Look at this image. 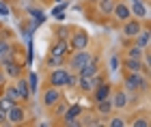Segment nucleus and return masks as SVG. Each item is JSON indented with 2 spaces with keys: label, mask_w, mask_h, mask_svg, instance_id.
<instances>
[{
  "label": "nucleus",
  "mask_w": 151,
  "mask_h": 127,
  "mask_svg": "<svg viewBox=\"0 0 151 127\" xmlns=\"http://www.w3.org/2000/svg\"><path fill=\"white\" fill-rule=\"evenodd\" d=\"M149 86V80L142 71H134V73H127L125 78V88L129 93H138V91H147Z\"/></svg>",
  "instance_id": "nucleus-1"
},
{
  "label": "nucleus",
  "mask_w": 151,
  "mask_h": 127,
  "mask_svg": "<svg viewBox=\"0 0 151 127\" xmlns=\"http://www.w3.org/2000/svg\"><path fill=\"white\" fill-rule=\"evenodd\" d=\"M93 58V54L88 52L86 48L84 50H76L73 54H71V58H69V67H71V71H78L80 67H84L88 61Z\"/></svg>",
  "instance_id": "nucleus-2"
},
{
  "label": "nucleus",
  "mask_w": 151,
  "mask_h": 127,
  "mask_svg": "<svg viewBox=\"0 0 151 127\" xmlns=\"http://www.w3.org/2000/svg\"><path fill=\"white\" fill-rule=\"evenodd\" d=\"M88 32L86 30H78V32H73V37L69 39V48L76 52V50H84L88 48Z\"/></svg>",
  "instance_id": "nucleus-3"
},
{
  "label": "nucleus",
  "mask_w": 151,
  "mask_h": 127,
  "mask_svg": "<svg viewBox=\"0 0 151 127\" xmlns=\"http://www.w3.org/2000/svg\"><path fill=\"white\" fill-rule=\"evenodd\" d=\"M69 41L67 39H58V41H54V45L50 48V56H56V58H65L67 61V54H69Z\"/></svg>",
  "instance_id": "nucleus-4"
},
{
  "label": "nucleus",
  "mask_w": 151,
  "mask_h": 127,
  "mask_svg": "<svg viewBox=\"0 0 151 127\" xmlns=\"http://www.w3.org/2000/svg\"><path fill=\"white\" fill-rule=\"evenodd\" d=\"M26 121V112L22 106H13L11 110H6V123H11V125H19V123H24Z\"/></svg>",
  "instance_id": "nucleus-5"
},
{
  "label": "nucleus",
  "mask_w": 151,
  "mask_h": 127,
  "mask_svg": "<svg viewBox=\"0 0 151 127\" xmlns=\"http://www.w3.org/2000/svg\"><path fill=\"white\" fill-rule=\"evenodd\" d=\"M67 76H69V71H67V69L56 67V69L50 73V84L56 86V88H63V86H67Z\"/></svg>",
  "instance_id": "nucleus-6"
},
{
  "label": "nucleus",
  "mask_w": 151,
  "mask_h": 127,
  "mask_svg": "<svg viewBox=\"0 0 151 127\" xmlns=\"http://www.w3.org/2000/svg\"><path fill=\"white\" fill-rule=\"evenodd\" d=\"M110 15H114L116 22H127V19L132 17V11H129V6H127L125 2H114Z\"/></svg>",
  "instance_id": "nucleus-7"
},
{
  "label": "nucleus",
  "mask_w": 151,
  "mask_h": 127,
  "mask_svg": "<svg viewBox=\"0 0 151 127\" xmlns=\"http://www.w3.org/2000/svg\"><path fill=\"white\" fill-rule=\"evenodd\" d=\"M142 30V26H140V19L138 17H129L127 22H123V35L125 37H136L138 32Z\"/></svg>",
  "instance_id": "nucleus-8"
},
{
  "label": "nucleus",
  "mask_w": 151,
  "mask_h": 127,
  "mask_svg": "<svg viewBox=\"0 0 151 127\" xmlns=\"http://www.w3.org/2000/svg\"><path fill=\"white\" fill-rule=\"evenodd\" d=\"M60 97H63V95H60V88L50 86V88H45V93H43V106H45V108H52Z\"/></svg>",
  "instance_id": "nucleus-9"
},
{
  "label": "nucleus",
  "mask_w": 151,
  "mask_h": 127,
  "mask_svg": "<svg viewBox=\"0 0 151 127\" xmlns=\"http://www.w3.org/2000/svg\"><path fill=\"white\" fill-rule=\"evenodd\" d=\"M97 69H99V61L93 56L91 61H88L84 67H80L76 73H78V76H84V78H91V76H95V73H97Z\"/></svg>",
  "instance_id": "nucleus-10"
},
{
  "label": "nucleus",
  "mask_w": 151,
  "mask_h": 127,
  "mask_svg": "<svg viewBox=\"0 0 151 127\" xmlns=\"http://www.w3.org/2000/svg\"><path fill=\"white\" fill-rule=\"evenodd\" d=\"M108 99H110L112 108H116V110H123V108H125V106L129 103V101H127V93H125V91H116V93H112V95L108 97Z\"/></svg>",
  "instance_id": "nucleus-11"
},
{
  "label": "nucleus",
  "mask_w": 151,
  "mask_h": 127,
  "mask_svg": "<svg viewBox=\"0 0 151 127\" xmlns=\"http://www.w3.org/2000/svg\"><path fill=\"white\" fill-rule=\"evenodd\" d=\"M129 11H132V15H136L138 19H147V6L140 2V0H129Z\"/></svg>",
  "instance_id": "nucleus-12"
},
{
  "label": "nucleus",
  "mask_w": 151,
  "mask_h": 127,
  "mask_svg": "<svg viewBox=\"0 0 151 127\" xmlns=\"http://www.w3.org/2000/svg\"><path fill=\"white\" fill-rule=\"evenodd\" d=\"M93 93H95V101H101V99H108L110 97V84H97L93 88Z\"/></svg>",
  "instance_id": "nucleus-13"
},
{
  "label": "nucleus",
  "mask_w": 151,
  "mask_h": 127,
  "mask_svg": "<svg viewBox=\"0 0 151 127\" xmlns=\"http://www.w3.org/2000/svg\"><path fill=\"white\" fill-rule=\"evenodd\" d=\"M15 88H17V93H19V101H26V99L30 97V91H28V84H26V80L17 78V82H15Z\"/></svg>",
  "instance_id": "nucleus-14"
},
{
  "label": "nucleus",
  "mask_w": 151,
  "mask_h": 127,
  "mask_svg": "<svg viewBox=\"0 0 151 127\" xmlns=\"http://www.w3.org/2000/svg\"><path fill=\"white\" fill-rule=\"evenodd\" d=\"M134 39H136V45H138V48L147 50V48H149V28H142Z\"/></svg>",
  "instance_id": "nucleus-15"
},
{
  "label": "nucleus",
  "mask_w": 151,
  "mask_h": 127,
  "mask_svg": "<svg viewBox=\"0 0 151 127\" xmlns=\"http://www.w3.org/2000/svg\"><path fill=\"white\" fill-rule=\"evenodd\" d=\"M125 69L127 73H134V71H142V63L138 61V58H125Z\"/></svg>",
  "instance_id": "nucleus-16"
},
{
  "label": "nucleus",
  "mask_w": 151,
  "mask_h": 127,
  "mask_svg": "<svg viewBox=\"0 0 151 127\" xmlns=\"http://www.w3.org/2000/svg\"><path fill=\"white\" fill-rule=\"evenodd\" d=\"M80 114H82V108H80L78 103H76V106H67V110H65L63 118H65V121H69V118H78Z\"/></svg>",
  "instance_id": "nucleus-17"
},
{
  "label": "nucleus",
  "mask_w": 151,
  "mask_h": 127,
  "mask_svg": "<svg viewBox=\"0 0 151 127\" xmlns=\"http://www.w3.org/2000/svg\"><path fill=\"white\" fill-rule=\"evenodd\" d=\"M114 108H112V103H110V99H101V101H97V112L99 114H110Z\"/></svg>",
  "instance_id": "nucleus-18"
},
{
  "label": "nucleus",
  "mask_w": 151,
  "mask_h": 127,
  "mask_svg": "<svg viewBox=\"0 0 151 127\" xmlns=\"http://www.w3.org/2000/svg\"><path fill=\"white\" fill-rule=\"evenodd\" d=\"M37 82H39L37 73H35V71H30V73H28V78H26V84H28L30 95H35V93H37Z\"/></svg>",
  "instance_id": "nucleus-19"
},
{
  "label": "nucleus",
  "mask_w": 151,
  "mask_h": 127,
  "mask_svg": "<svg viewBox=\"0 0 151 127\" xmlns=\"http://www.w3.org/2000/svg\"><path fill=\"white\" fill-rule=\"evenodd\" d=\"M142 48H138V45H132V48H127V52H125V58H142Z\"/></svg>",
  "instance_id": "nucleus-20"
},
{
  "label": "nucleus",
  "mask_w": 151,
  "mask_h": 127,
  "mask_svg": "<svg viewBox=\"0 0 151 127\" xmlns=\"http://www.w3.org/2000/svg\"><path fill=\"white\" fill-rule=\"evenodd\" d=\"M114 2H116V0H99V11L104 13V15H110Z\"/></svg>",
  "instance_id": "nucleus-21"
},
{
  "label": "nucleus",
  "mask_w": 151,
  "mask_h": 127,
  "mask_svg": "<svg viewBox=\"0 0 151 127\" xmlns=\"http://www.w3.org/2000/svg\"><path fill=\"white\" fill-rule=\"evenodd\" d=\"M4 95L6 97H11L13 101H19V93H17V88H15V84H9V86H4Z\"/></svg>",
  "instance_id": "nucleus-22"
},
{
  "label": "nucleus",
  "mask_w": 151,
  "mask_h": 127,
  "mask_svg": "<svg viewBox=\"0 0 151 127\" xmlns=\"http://www.w3.org/2000/svg\"><path fill=\"white\" fill-rule=\"evenodd\" d=\"M11 50H13V45H11L9 41H6V39H0V61H2V58H4L6 54H9Z\"/></svg>",
  "instance_id": "nucleus-23"
},
{
  "label": "nucleus",
  "mask_w": 151,
  "mask_h": 127,
  "mask_svg": "<svg viewBox=\"0 0 151 127\" xmlns=\"http://www.w3.org/2000/svg\"><path fill=\"white\" fill-rule=\"evenodd\" d=\"M13 106H15V101H13L11 97H6V95L0 97V110H4V112H6V110H11Z\"/></svg>",
  "instance_id": "nucleus-24"
},
{
  "label": "nucleus",
  "mask_w": 151,
  "mask_h": 127,
  "mask_svg": "<svg viewBox=\"0 0 151 127\" xmlns=\"http://www.w3.org/2000/svg\"><path fill=\"white\" fill-rule=\"evenodd\" d=\"M52 108H54V112H56L58 116H63V114H65V110H67V101H63V97H60L58 101L52 106Z\"/></svg>",
  "instance_id": "nucleus-25"
},
{
  "label": "nucleus",
  "mask_w": 151,
  "mask_h": 127,
  "mask_svg": "<svg viewBox=\"0 0 151 127\" xmlns=\"http://www.w3.org/2000/svg\"><path fill=\"white\" fill-rule=\"evenodd\" d=\"M65 63V58H56V56H47V65H52V67H60Z\"/></svg>",
  "instance_id": "nucleus-26"
},
{
  "label": "nucleus",
  "mask_w": 151,
  "mask_h": 127,
  "mask_svg": "<svg viewBox=\"0 0 151 127\" xmlns=\"http://www.w3.org/2000/svg\"><path fill=\"white\" fill-rule=\"evenodd\" d=\"M110 69L112 71H119V56H116V54L110 56Z\"/></svg>",
  "instance_id": "nucleus-27"
},
{
  "label": "nucleus",
  "mask_w": 151,
  "mask_h": 127,
  "mask_svg": "<svg viewBox=\"0 0 151 127\" xmlns=\"http://www.w3.org/2000/svg\"><path fill=\"white\" fill-rule=\"evenodd\" d=\"M132 125L134 127H149V121H147V118H136Z\"/></svg>",
  "instance_id": "nucleus-28"
},
{
  "label": "nucleus",
  "mask_w": 151,
  "mask_h": 127,
  "mask_svg": "<svg viewBox=\"0 0 151 127\" xmlns=\"http://www.w3.org/2000/svg\"><path fill=\"white\" fill-rule=\"evenodd\" d=\"M123 125H125V121H123L121 116H116V118H112V121H110V127H123Z\"/></svg>",
  "instance_id": "nucleus-29"
},
{
  "label": "nucleus",
  "mask_w": 151,
  "mask_h": 127,
  "mask_svg": "<svg viewBox=\"0 0 151 127\" xmlns=\"http://www.w3.org/2000/svg\"><path fill=\"white\" fill-rule=\"evenodd\" d=\"M4 123H6V112L0 110V125H4Z\"/></svg>",
  "instance_id": "nucleus-30"
},
{
  "label": "nucleus",
  "mask_w": 151,
  "mask_h": 127,
  "mask_svg": "<svg viewBox=\"0 0 151 127\" xmlns=\"http://www.w3.org/2000/svg\"><path fill=\"white\" fill-rule=\"evenodd\" d=\"M67 37H69V35H67V30L60 28V30H58V39H67Z\"/></svg>",
  "instance_id": "nucleus-31"
},
{
  "label": "nucleus",
  "mask_w": 151,
  "mask_h": 127,
  "mask_svg": "<svg viewBox=\"0 0 151 127\" xmlns=\"http://www.w3.org/2000/svg\"><path fill=\"white\" fill-rule=\"evenodd\" d=\"M0 13H2V15H6V13H9V9H6L4 2H0Z\"/></svg>",
  "instance_id": "nucleus-32"
},
{
  "label": "nucleus",
  "mask_w": 151,
  "mask_h": 127,
  "mask_svg": "<svg viewBox=\"0 0 151 127\" xmlns=\"http://www.w3.org/2000/svg\"><path fill=\"white\" fill-rule=\"evenodd\" d=\"M2 82H4V73H0V88H2V86H4Z\"/></svg>",
  "instance_id": "nucleus-33"
},
{
  "label": "nucleus",
  "mask_w": 151,
  "mask_h": 127,
  "mask_svg": "<svg viewBox=\"0 0 151 127\" xmlns=\"http://www.w3.org/2000/svg\"><path fill=\"white\" fill-rule=\"evenodd\" d=\"M54 2H63V0H54Z\"/></svg>",
  "instance_id": "nucleus-34"
},
{
  "label": "nucleus",
  "mask_w": 151,
  "mask_h": 127,
  "mask_svg": "<svg viewBox=\"0 0 151 127\" xmlns=\"http://www.w3.org/2000/svg\"><path fill=\"white\" fill-rule=\"evenodd\" d=\"M82 2H88V0H82Z\"/></svg>",
  "instance_id": "nucleus-35"
}]
</instances>
